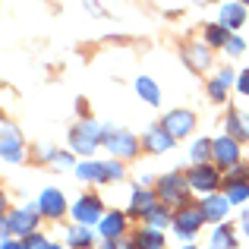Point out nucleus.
<instances>
[{
  "mask_svg": "<svg viewBox=\"0 0 249 249\" xmlns=\"http://www.w3.org/2000/svg\"><path fill=\"white\" fill-rule=\"evenodd\" d=\"M189 186L202 189V193H212V189L218 186V174H214L208 164H196L193 170H189Z\"/></svg>",
  "mask_w": 249,
  "mask_h": 249,
  "instance_id": "obj_7",
  "label": "nucleus"
},
{
  "mask_svg": "<svg viewBox=\"0 0 249 249\" xmlns=\"http://www.w3.org/2000/svg\"><path fill=\"white\" fill-rule=\"evenodd\" d=\"M155 205H158V196H155V193H148V189H136L129 212H133V214H148Z\"/></svg>",
  "mask_w": 249,
  "mask_h": 249,
  "instance_id": "obj_12",
  "label": "nucleus"
},
{
  "mask_svg": "<svg viewBox=\"0 0 249 249\" xmlns=\"http://www.w3.org/2000/svg\"><path fill=\"white\" fill-rule=\"evenodd\" d=\"M212 249H237V237H233V231L227 224H221L212 233Z\"/></svg>",
  "mask_w": 249,
  "mask_h": 249,
  "instance_id": "obj_17",
  "label": "nucleus"
},
{
  "mask_svg": "<svg viewBox=\"0 0 249 249\" xmlns=\"http://www.w3.org/2000/svg\"><path fill=\"white\" fill-rule=\"evenodd\" d=\"M246 199H249V183L246 180H237V183L227 186V202L237 205V202H246Z\"/></svg>",
  "mask_w": 249,
  "mask_h": 249,
  "instance_id": "obj_22",
  "label": "nucleus"
},
{
  "mask_svg": "<svg viewBox=\"0 0 249 249\" xmlns=\"http://www.w3.org/2000/svg\"><path fill=\"white\" fill-rule=\"evenodd\" d=\"M218 82H224V85H227V82H233V73H231V70H224V73L218 76Z\"/></svg>",
  "mask_w": 249,
  "mask_h": 249,
  "instance_id": "obj_33",
  "label": "nucleus"
},
{
  "mask_svg": "<svg viewBox=\"0 0 249 249\" xmlns=\"http://www.w3.org/2000/svg\"><path fill=\"white\" fill-rule=\"evenodd\" d=\"M237 89L243 91V95H249V70H243V73H240V79H237Z\"/></svg>",
  "mask_w": 249,
  "mask_h": 249,
  "instance_id": "obj_32",
  "label": "nucleus"
},
{
  "mask_svg": "<svg viewBox=\"0 0 249 249\" xmlns=\"http://www.w3.org/2000/svg\"><path fill=\"white\" fill-rule=\"evenodd\" d=\"M38 208H41V214H48V218H60L63 208H67L63 193H57V189H44L41 199H38Z\"/></svg>",
  "mask_w": 249,
  "mask_h": 249,
  "instance_id": "obj_8",
  "label": "nucleus"
},
{
  "mask_svg": "<svg viewBox=\"0 0 249 249\" xmlns=\"http://www.w3.org/2000/svg\"><path fill=\"white\" fill-rule=\"evenodd\" d=\"M145 142H148V148H152V152H167V148L174 145V136H170L167 129H152Z\"/></svg>",
  "mask_w": 249,
  "mask_h": 249,
  "instance_id": "obj_20",
  "label": "nucleus"
},
{
  "mask_svg": "<svg viewBox=\"0 0 249 249\" xmlns=\"http://www.w3.org/2000/svg\"><path fill=\"white\" fill-rule=\"evenodd\" d=\"M145 218H148V227H152V231H164V227L170 224V214L164 212V208H158V205H155Z\"/></svg>",
  "mask_w": 249,
  "mask_h": 249,
  "instance_id": "obj_23",
  "label": "nucleus"
},
{
  "mask_svg": "<svg viewBox=\"0 0 249 249\" xmlns=\"http://www.w3.org/2000/svg\"><path fill=\"white\" fill-rule=\"evenodd\" d=\"M67 243L73 246V249H89V246H91V231H89L85 224H76L73 231L67 233Z\"/></svg>",
  "mask_w": 249,
  "mask_h": 249,
  "instance_id": "obj_18",
  "label": "nucleus"
},
{
  "mask_svg": "<svg viewBox=\"0 0 249 249\" xmlns=\"http://www.w3.org/2000/svg\"><path fill=\"white\" fill-rule=\"evenodd\" d=\"M189 155H193V161H196V164H202L205 158H212V155H214V142L199 139V142L193 145V152H189Z\"/></svg>",
  "mask_w": 249,
  "mask_h": 249,
  "instance_id": "obj_24",
  "label": "nucleus"
},
{
  "mask_svg": "<svg viewBox=\"0 0 249 249\" xmlns=\"http://www.w3.org/2000/svg\"><path fill=\"white\" fill-rule=\"evenodd\" d=\"M38 212H41V208L29 205V208H19V212H13L10 218H3V240H10L6 233H22V237H29V233H35V221H38Z\"/></svg>",
  "mask_w": 249,
  "mask_h": 249,
  "instance_id": "obj_1",
  "label": "nucleus"
},
{
  "mask_svg": "<svg viewBox=\"0 0 249 249\" xmlns=\"http://www.w3.org/2000/svg\"><path fill=\"white\" fill-rule=\"evenodd\" d=\"M98 227H101V237H104V240H117V237L123 233V214L110 212L107 218L98 221Z\"/></svg>",
  "mask_w": 249,
  "mask_h": 249,
  "instance_id": "obj_14",
  "label": "nucleus"
},
{
  "mask_svg": "<svg viewBox=\"0 0 249 249\" xmlns=\"http://www.w3.org/2000/svg\"><path fill=\"white\" fill-rule=\"evenodd\" d=\"M186 57H189V60H193L196 67L202 70V67L208 63V44H193V48L186 51Z\"/></svg>",
  "mask_w": 249,
  "mask_h": 249,
  "instance_id": "obj_25",
  "label": "nucleus"
},
{
  "mask_svg": "<svg viewBox=\"0 0 249 249\" xmlns=\"http://www.w3.org/2000/svg\"><path fill=\"white\" fill-rule=\"evenodd\" d=\"M133 246L136 249H164V237H161V231H139L136 233V240H133Z\"/></svg>",
  "mask_w": 249,
  "mask_h": 249,
  "instance_id": "obj_15",
  "label": "nucleus"
},
{
  "mask_svg": "<svg viewBox=\"0 0 249 249\" xmlns=\"http://www.w3.org/2000/svg\"><path fill=\"white\" fill-rule=\"evenodd\" d=\"M214 158H218L221 164H237V161H240V145H237V139H231V136L218 139V142H214Z\"/></svg>",
  "mask_w": 249,
  "mask_h": 249,
  "instance_id": "obj_10",
  "label": "nucleus"
},
{
  "mask_svg": "<svg viewBox=\"0 0 249 249\" xmlns=\"http://www.w3.org/2000/svg\"><path fill=\"white\" fill-rule=\"evenodd\" d=\"M101 136H104V129L98 126L95 120H85L73 129V148L82 152V155H91L98 148V139H101Z\"/></svg>",
  "mask_w": 249,
  "mask_h": 249,
  "instance_id": "obj_2",
  "label": "nucleus"
},
{
  "mask_svg": "<svg viewBox=\"0 0 249 249\" xmlns=\"http://www.w3.org/2000/svg\"><path fill=\"white\" fill-rule=\"evenodd\" d=\"M25 249H51V246H48V240H44V237L29 233V237H25Z\"/></svg>",
  "mask_w": 249,
  "mask_h": 249,
  "instance_id": "obj_29",
  "label": "nucleus"
},
{
  "mask_svg": "<svg viewBox=\"0 0 249 249\" xmlns=\"http://www.w3.org/2000/svg\"><path fill=\"white\" fill-rule=\"evenodd\" d=\"M243 48H246L243 38H231V41H227V51H231V54H243Z\"/></svg>",
  "mask_w": 249,
  "mask_h": 249,
  "instance_id": "obj_31",
  "label": "nucleus"
},
{
  "mask_svg": "<svg viewBox=\"0 0 249 249\" xmlns=\"http://www.w3.org/2000/svg\"><path fill=\"white\" fill-rule=\"evenodd\" d=\"M205 38H208V44H212V48H214V44H227V41H231V38L224 35V29H221V25H208V29H205Z\"/></svg>",
  "mask_w": 249,
  "mask_h": 249,
  "instance_id": "obj_27",
  "label": "nucleus"
},
{
  "mask_svg": "<svg viewBox=\"0 0 249 249\" xmlns=\"http://www.w3.org/2000/svg\"><path fill=\"white\" fill-rule=\"evenodd\" d=\"M164 129L170 136H186L193 129V114L189 110H170L167 120H164Z\"/></svg>",
  "mask_w": 249,
  "mask_h": 249,
  "instance_id": "obj_9",
  "label": "nucleus"
},
{
  "mask_svg": "<svg viewBox=\"0 0 249 249\" xmlns=\"http://www.w3.org/2000/svg\"><path fill=\"white\" fill-rule=\"evenodd\" d=\"M73 218L79 221V224H95V221H101V202L95 199V196H82L79 202L73 205Z\"/></svg>",
  "mask_w": 249,
  "mask_h": 249,
  "instance_id": "obj_6",
  "label": "nucleus"
},
{
  "mask_svg": "<svg viewBox=\"0 0 249 249\" xmlns=\"http://www.w3.org/2000/svg\"><path fill=\"white\" fill-rule=\"evenodd\" d=\"M51 249H60V246H51Z\"/></svg>",
  "mask_w": 249,
  "mask_h": 249,
  "instance_id": "obj_37",
  "label": "nucleus"
},
{
  "mask_svg": "<svg viewBox=\"0 0 249 249\" xmlns=\"http://www.w3.org/2000/svg\"><path fill=\"white\" fill-rule=\"evenodd\" d=\"M202 221H205V212H202V208H180L177 218H174V224H177V231H180V237L189 240L202 227Z\"/></svg>",
  "mask_w": 249,
  "mask_h": 249,
  "instance_id": "obj_5",
  "label": "nucleus"
},
{
  "mask_svg": "<svg viewBox=\"0 0 249 249\" xmlns=\"http://www.w3.org/2000/svg\"><path fill=\"white\" fill-rule=\"evenodd\" d=\"M76 174H79V180H101V164H95V161H85V164L76 167Z\"/></svg>",
  "mask_w": 249,
  "mask_h": 249,
  "instance_id": "obj_26",
  "label": "nucleus"
},
{
  "mask_svg": "<svg viewBox=\"0 0 249 249\" xmlns=\"http://www.w3.org/2000/svg\"><path fill=\"white\" fill-rule=\"evenodd\" d=\"M0 249H25V246H19V243H13V240H3V246Z\"/></svg>",
  "mask_w": 249,
  "mask_h": 249,
  "instance_id": "obj_34",
  "label": "nucleus"
},
{
  "mask_svg": "<svg viewBox=\"0 0 249 249\" xmlns=\"http://www.w3.org/2000/svg\"><path fill=\"white\" fill-rule=\"evenodd\" d=\"M123 177V167L117 164V161H107V164H101V180H120Z\"/></svg>",
  "mask_w": 249,
  "mask_h": 249,
  "instance_id": "obj_28",
  "label": "nucleus"
},
{
  "mask_svg": "<svg viewBox=\"0 0 249 249\" xmlns=\"http://www.w3.org/2000/svg\"><path fill=\"white\" fill-rule=\"evenodd\" d=\"M227 129H231V139H233V136H237V139H246V136H249V117L233 110V114L227 117Z\"/></svg>",
  "mask_w": 249,
  "mask_h": 249,
  "instance_id": "obj_19",
  "label": "nucleus"
},
{
  "mask_svg": "<svg viewBox=\"0 0 249 249\" xmlns=\"http://www.w3.org/2000/svg\"><path fill=\"white\" fill-rule=\"evenodd\" d=\"M104 145L120 158H133L136 155V136L123 133V129H104Z\"/></svg>",
  "mask_w": 249,
  "mask_h": 249,
  "instance_id": "obj_4",
  "label": "nucleus"
},
{
  "mask_svg": "<svg viewBox=\"0 0 249 249\" xmlns=\"http://www.w3.org/2000/svg\"><path fill=\"white\" fill-rule=\"evenodd\" d=\"M183 249H196V246H183Z\"/></svg>",
  "mask_w": 249,
  "mask_h": 249,
  "instance_id": "obj_36",
  "label": "nucleus"
},
{
  "mask_svg": "<svg viewBox=\"0 0 249 249\" xmlns=\"http://www.w3.org/2000/svg\"><path fill=\"white\" fill-rule=\"evenodd\" d=\"M3 158L6 161H19L22 158V148H19V136L10 123H3Z\"/></svg>",
  "mask_w": 249,
  "mask_h": 249,
  "instance_id": "obj_13",
  "label": "nucleus"
},
{
  "mask_svg": "<svg viewBox=\"0 0 249 249\" xmlns=\"http://www.w3.org/2000/svg\"><path fill=\"white\" fill-rule=\"evenodd\" d=\"M136 91H139V95L145 98L148 104H158V101H161V95H158V85H155L152 79H145V76H139V79H136Z\"/></svg>",
  "mask_w": 249,
  "mask_h": 249,
  "instance_id": "obj_21",
  "label": "nucleus"
},
{
  "mask_svg": "<svg viewBox=\"0 0 249 249\" xmlns=\"http://www.w3.org/2000/svg\"><path fill=\"white\" fill-rule=\"evenodd\" d=\"M243 231H246V237H249V208L243 212Z\"/></svg>",
  "mask_w": 249,
  "mask_h": 249,
  "instance_id": "obj_35",
  "label": "nucleus"
},
{
  "mask_svg": "<svg viewBox=\"0 0 249 249\" xmlns=\"http://www.w3.org/2000/svg\"><path fill=\"white\" fill-rule=\"evenodd\" d=\"M208 95H212L214 101H224V82H218V79H214L212 85H208Z\"/></svg>",
  "mask_w": 249,
  "mask_h": 249,
  "instance_id": "obj_30",
  "label": "nucleus"
},
{
  "mask_svg": "<svg viewBox=\"0 0 249 249\" xmlns=\"http://www.w3.org/2000/svg\"><path fill=\"white\" fill-rule=\"evenodd\" d=\"M227 205H231V202H227L224 196H205V202H202V212H205V221H224V214H227Z\"/></svg>",
  "mask_w": 249,
  "mask_h": 249,
  "instance_id": "obj_11",
  "label": "nucleus"
},
{
  "mask_svg": "<svg viewBox=\"0 0 249 249\" xmlns=\"http://www.w3.org/2000/svg\"><path fill=\"white\" fill-rule=\"evenodd\" d=\"M243 19H246L243 3H227L224 10H221V25H224V29H237Z\"/></svg>",
  "mask_w": 249,
  "mask_h": 249,
  "instance_id": "obj_16",
  "label": "nucleus"
},
{
  "mask_svg": "<svg viewBox=\"0 0 249 249\" xmlns=\"http://www.w3.org/2000/svg\"><path fill=\"white\" fill-rule=\"evenodd\" d=\"M246 3H249V0H246Z\"/></svg>",
  "mask_w": 249,
  "mask_h": 249,
  "instance_id": "obj_38",
  "label": "nucleus"
},
{
  "mask_svg": "<svg viewBox=\"0 0 249 249\" xmlns=\"http://www.w3.org/2000/svg\"><path fill=\"white\" fill-rule=\"evenodd\" d=\"M186 189H189V180L183 174H167L158 180V196L164 202H183L186 199Z\"/></svg>",
  "mask_w": 249,
  "mask_h": 249,
  "instance_id": "obj_3",
  "label": "nucleus"
}]
</instances>
